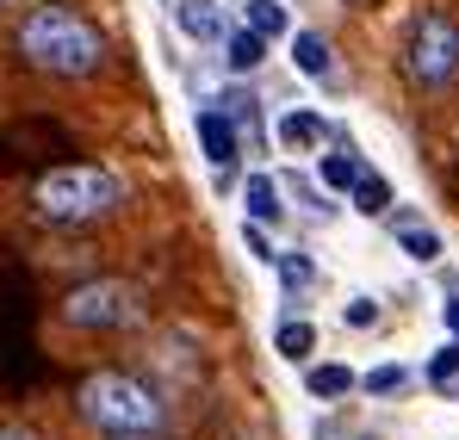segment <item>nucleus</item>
Segmentation results:
<instances>
[{"label":"nucleus","instance_id":"0eeeda50","mask_svg":"<svg viewBox=\"0 0 459 440\" xmlns=\"http://www.w3.org/2000/svg\"><path fill=\"white\" fill-rule=\"evenodd\" d=\"M174 25L193 38V44H224V6L218 0H174Z\"/></svg>","mask_w":459,"mask_h":440},{"label":"nucleus","instance_id":"6e6552de","mask_svg":"<svg viewBox=\"0 0 459 440\" xmlns=\"http://www.w3.org/2000/svg\"><path fill=\"white\" fill-rule=\"evenodd\" d=\"M323 137H329V125H323L316 112H305V106L280 118V143L292 149V155H310V149H323Z\"/></svg>","mask_w":459,"mask_h":440},{"label":"nucleus","instance_id":"423d86ee","mask_svg":"<svg viewBox=\"0 0 459 440\" xmlns=\"http://www.w3.org/2000/svg\"><path fill=\"white\" fill-rule=\"evenodd\" d=\"M199 143H205V161L218 168V174H230V161L242 155V137H236V125H230V112H218V106H205L199 118Z\"/></svg>","mask_w":459,"mask_h":440},{"label":"nucleus","instance_id":"f8f14e48","mask_svg":"<svg viewBox=\"0 0 459 440\" xmlns=\"http://www.w3.org/2000/svg\"><path fill=\"white\" fill-rule=\"evenodd\" d=\"M261 56H267V38H261V31H248V25H242V31H230V38H224V63L236 74L261 69Z\"/></svg>","mask_w":459,"mask_h":440},{"label":"nucleus","instance_id":"1a4fd4ad","mask_svg":"<svg viewBox=\"0 0 459 440\" xmlns=\"http://www.w3.org/2000/svg\"><path fill=\"white\" fill-rule=\"evenodd\" d=\"M242 205H248V223H280V180L273 174H248V186H242Z\"/></svg>","mask_w":459,"mask_h":440},{"label":"nucleus","instance_id":"7ed1b4c3","mask_svg":"<svg viewBox=\"0 0 459 440\" xmlns=\"http://www.w3.org/2000/svg\"><path fill=\"white\" fill-rule=\"evenodd\" d=\"M38 211L50 223H93L118 205V174L112 168H93V161H69V168H50L38 174Z\"/></svg>","mask_w":459,"mask_h":440},{"label":"nucleus","instance_id":"f3484780","mask_svg":"<svg viewBox=\"0 0 459 440\" xmlns=\"http://www.w3.org/2000/svg\"><path fill=\"white\" fill-rule=\"evenodd\" d=\"M248 31L280 38V31H286V6H280V0H248Z\"/></svg>","mask_w":459,"mask_h":440},{"label":"nucleus","instance_id":"9d476101","mask_svg":"<svg viewBox=\"0 0 459 440\" xmlns=\"http://www.w3.org/2000/svg\"><path fill=\"white\" fill-rule=\"evenodd\" d=\"M292 63H299V74H310V81H329V74H335L329 44H323L316 31H292Z\"/></svg>","mask_w":459,"mask_h":440},{"label":"nucleus","instance_id":"f03ea898","mask_svg":"<svg viewBox=\"0 0 459 440\" xmlns=\"http://www.w3.org/2000/svg\"><path fill=\"white\" fill-rule=\"evenodd\" d=\"M75 403L100 435H155L161 428V397L131 372H93L75 391Z\"/></svg>","mask_w":459,"mask_h":440},{"label":"nucleus","instance_id":"b1692460","mask_svg":"<svg viewBox=\"0 0 459 440\" xmlns=\"http://www.w3.org/2000/svg\"><path fill=\"white\" fill-rule=\"evenodd\" d=\"M0 440H31V435L25 428H0Z\"/></svg>","mask_w":459,"mask_h":440},{"label":"nucleus","instance_id":"aec40b11","mask_svg":"<svg viewBox=\"0 0 459 440\" xmlns=\"http://www.w3.org/2000/svg\"><path fill=\"white\" fill-rule=\"evenodd\" d=\"M429 378H435V384H454V378H459V341L435 354V367H429Z\"/></svg>","mask_w":459,"mask_h":440},{"label":"nucleus","instance_id":"f257e3e1","mask_svg":"<svg viewBox=\"0 0 459 440\" xmlns=\"http://www.w3.org/2000/svg\"><path fill=\"white\" fill-rule=\"evenodd\" d=\"M19 56H25L31 69L75 81V74H93L106 63V38H100L81 13H69V6H38V13L19 25Z\"/></svg>","mask_w":459,"mask_h":440},{"label":"nucleus","instance_id":"2eb2a0df","mask_svg":"<svg viewBox=\"0 0 459 440\" xmlns=\"http://www.w3.org/2000/svg\"><path fill=\"white\" fill-rule=\"evenodd\" d=\"M305 391H310V397H342V391H354V372H348V367H310L305 372Z\"/></svg>","mask_w":459,"mask_h":440},{"label":"nucleus","instance_id":"a211bd4d","mask_svg":"<svg viewBox=\"0 0 459 440\" xmlns=\"http://www.w3.org/2000/svg\"><path fill=\"white\" fill-rule=\"evenodd\" d=\"M273 267H280V280H286V292H305L310 280H316V267H310V261L299 255V248H292V255H280Z\"/></svg>","mask_w":459,"mask_h":440},{"label":"nucleus","instance_id":"412c9836","mask_svg":"<svg viewBox=\"0 0 459 440\" xmlns=\"http://www.w3.org/2000/svg\"><path fill=\"white\" fill-rule=\"evenodd\" d=\"M342 316H348L354 329H373V323H379V304H373V298H348V310H342Z\"/></svg>","mask_w":459,"mask_h":440},{"label":"nucleus","instance_id":"20e7f679","mask_svg":"<svg viewBox=\"0 0 459 440\" xmlns=\"http://www.w3.org/2000/svg\"><path fill=\"white\" fill-rule=\"evenodd\" d=\"M410 74L422 81V87H447L459 74V25L454 19H441V13H422L416 25H410Z\"/></svg>","mask_w":459,"mask_h":440},{"label":"nucleus","instance_id":"ddd939ff","mask_svg":"<svg viewBox=\"0 0 459 440\" xmlns=\"http://www.w3.org/2000/svg\"><path fill=\"white\" fill-rule=\"evenodd\" d=\"M316 174H323V186H329V193H354L367 168L354 161V149H335V155H323V161H316Z\"/></svg>","mask_w":459,"mask_h":440},{"label":"nucleus","instance_id":"dca6fc26","mask_svg":"<svg viewBox=\"0 0 459 440\" xmlns=\"http://www.w3.org/2000/svg\"><path fill=\"white\" fill-rule=\"evenodd\" d=\"M354 211H367V218H385V211H391V186H385L379 174H360V186H354Z\"/></svg>","mask_w":459,"mask_h":440},{"label":"nucleus","instance_id":"6ab92c4d","mask_svg":"<svg viewBox=\"0 0 459 440\" xmlns=\"http://www.w3.org/2000/svg\"><path fill=\"white\" fill-rule=\"evenodd\" d=\"M403 384H410L403 367H373L367 372V391H373V397H391V391H403Z\"/></svg>","mask_w":459,"mask_h":440},{"label":"nucleus","instance_id":"4468645a","mask_svg":"<svg viewBox=\"0 0 459 440\" xmlns=\"http://www.w3.org/2000/svg\"><path fill=\"white\" fill-rule=\"evenodd\" d=\"M273 348H280L286 360H305V354H316V329H310L305 316H292V323L273 329Z\"/></svg>","mask_w":459,"mask_h":440},{"label":"nucleus","instance_id":"9b49d317","mask_svg":"<svg viewBox=\"0 0 459 440\" xmlns=\"http://www.w3.org/2000/svg\"><path fill=\"white\" fill-rule=\"evenodd\" d=\"M397 242H403V255H410V261H422V267H429V261H441V236H435L422 218H397Z\"/></svg>","mask_w":459,"mask_h":440},{"label":"nucleus","instance_id":"5701e85b","mask_svg":"<svg viewBox=\"0 0 459 440\" xmlns=\"http://www.w3.org/2000/svg\"><path fill=\"white\" fill-rule=\"evenodd\" d=\"M447 329L459 335V298H447Z\"/></svg>","mask_w":459,"mask_h":440},{"label":"nucleus","instance_id":"4be33fe9","mask_svg":"<svg viewBox=\"0 0 459 440\" xmlns=\"http://www.w3.org/2000/svg\"><path fill=\"white\" fill-rule=\"evenodd\" d=\"M242 242H248V255H255V261H280V255L267 248V236H261V223H242Z\"/></svg>","mask_w":459,"mask_h":440},{"label":"nucleus","instance_id":"39448f33","mask_svg":"<svg viewBox=\"0 0 459 440\" xmlns=\"http://www.w3.org/2000/svg\"><path fill=\"white\" fill-rule=\"evenodd\" d=\"M63 316H69L75 329H125V323L137 316V304H131L125 286L100 280V286H75V292L63 298Z\"/></svg>","mask_w":459,"mask_h":440}]
</instances>
